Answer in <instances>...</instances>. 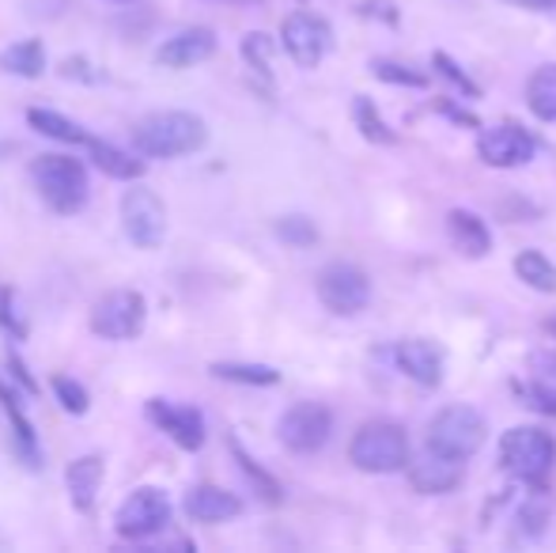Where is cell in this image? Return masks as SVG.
Here are the masks:
<instances>
[{
  "label": "cell",
  "instance_id": "f35d334b",
  "mask_svg": "<svg viewBox=\"0 0 556 553\" xmlns=\"http://www.w3.org/2000/svg\"><path fill=\"white\" fill-rule=\"evenodd\" d=\"M511 4H522V8H534V12H545V8H553L556 0H511Z\"/></svg>",
  "mask_w": 556,
  "mask_h": 553
},
{
  "label": "cell",
  "instance_id": "e575fe53",
  "mask_svg": "<svg viewBox=\"0 0 556 553\" xmlns=\"http://www.w3.org/2000/svg\"><path fill=\"white\" fill-rule=\"evenodd\" d=\"M53 394H58V402L68 410V414H88V391H84V384H76L73 376H53Z\"/></svg>",
  "mask_w": 556,
  "mask_h": 553
},
{
  "label": "cell",
  "instance_id": "603a6c76",
  "mask_svg": "<svg viewBox=\"0 0 556 553\" xmlns=\"http://www.w3.org/2000/svg\"><path fill=\"white\" fill-rule=\"evenodd\" d=\"M527 106L534 118L556 122V65L534 68V76L527 80Z\"/></svg>",
  "mask_w": 556,
  "mask_h": 553
},
{
  "label": "cell",
  "instance_id": "ab89813d",
  "mask_svg": "<svg viewBox=\"0 0 556 553\" xmlns=\"http://www.w3.org/2000/svg\"><path fill=\"white\" fill-rule=\"evenodd\" d=\"M545 330H549V334H556V318H549V323H545Z\"/></svg>",
  "mask_w": 556,
  "mask_h": 553
},
{
  "label": "cell",
  "instance_id": "30bf717a",
  "mask_svg": "<svg viewBox=\"0 0 556 553\" xmlns=\"http://www.w3.org/2000/svg\"><path fill=\"white\" fill-rule=\"evenodd\" d=\"M277 436L292 455H318L333 436V414L323 402H295L280 417Z\"/></svg>",
  "mask_w": 556,
  "mask_h": 553
},
{
  "label": "cell",
  "instance_id": "cb8c5ba5",
  "mask_svg": "<svg viewBox=\"0 0 556 553\" xmlns=\"http://www.w3.org/2000/svg\"><path fill=\"white\" fill-rule=\"evenodd\" d=\"M27 122H30V129H35V134L50 137V140H61V144H88V134H84L73 118H65V114H58V111L35 106V111H27Z\"/></svg>",
  "mask_w": 556,
  "mask_h": 553
},
{
  "label": "cell",
  "instance_id": "83f0119b",
  "mask_svg": "<svg viewBox=\"0 0 556 553\" xmlns=\"http://www.w3.org/2000/svg\"><path fill=\"white\" fill-rule=\"evenodd\" d=\"M0 406H4L8 420H12V428H15V440H20L23 458H27L30 466H38V440H35V428H30V420L23 417L20 399H15V394L8 391V387H4V379H0Z\"/></svg>",
  "mask_w": 556,
  "mask_h": 553
},
{
  "label": "cell",
  "instance_id": "5b68a950",
  "mask_svg": "<svg viewBox=\"0 0 556 553\" xmlns=\"http://www.w3.org/2000/svg\"><path fill=\"white\" fill-rule=\"evenodd\" d=\"M484 436H489V425H484L481 410L446 406L428 425V448L466 463V458H473L484 448Z\"/></svg>",
  "mask_w": 556,
  "mask_h": 553
},
{
  "label": "cell",
  "instance_id": "d590c367",
  "mask_svg": "<svg viewBox=\"0 0 556 553\" xmlns=\"http://www.w3.org/2000/svg\"><path fill=\"white\" fill-rule=\"evenodd\" d=\"M530 379H538V384L549 387L556 394V353L553 349H538V353L530 356Z\"/></svg>",
  "mask_w": 556,
  "mask_h": 553
},
{
  "label": "cell",
  "instance_id": "ffe728a7",
  "mask_svg": "<svg viewBox=\"0 0 556 553\" xmlns=\"http://www.w3.org/2000/svg\"><path fill=\"white\" fill-rule=\"evenodd\" d=\"M553 519V501L545 489H534L530 497H522L519 512H515V539L522 542H534L545 535V527H549Z\"/></svg>",
  "mask_w": 556,
  "mask_h": 553
},
{
  "label": "cell",
  "instance_id": "4316f807",
  "mask_svg": "<svg viewBox=\"0 0 556 553\" xmlns=\"http://www.w3.org/2000/svg\"><path fill=\"white\" fill-rule=\"evenodd\" d=\"M352 118H356V129L371 140V144H397V134L387 126V118L379 114V106H375L367 96H356V103H352Z\"/></svg>",
  "mask_w": 556,
  "mask_h": 553
},
{
  "label": "cell",
  "instance_id": "8d00e7d4",
  "mask_svg": "<svg viewBox=\"0 0 556 553\" xmlns=\"http://www.w3.org/2000/svg\"><path fill=\"white\" fill-rule=\"evenodd\" d=\"M0 326H4L12 338H23L27 334V326H23V318H15V296L12 288H0Z\"/></svg>",
  "mask_w": 556,
  "mask_h": 553
},
{
  "label": "cell",
  "instance_id": "1f68e13d",
  "mask_svg": "<svg viewBox=\"0 0 556 553\" xmlns=\"http://www.w3.org/2000/svg\"><path fill=\"white\" fill-rule=\"evenodd\" d=\"M515 394L522 399V406H530V410H538V414H545V417H556V394L549 391V387H542L538 379H519L515 384Z\"/></svg>",
  "mask_w": 556,
  "mask_h": 553
},
{
  "label": "cell",
  "instance_id": "484cf974",
  "mask_svg": "<svg viewBox=\"0 0 556 553\" xmlns=\"http://www.w3.org/2000/svg\"><path fill=\"white\" fill-rule=\"evenodd\" d=\"M213 376L227 379V384H242V387H277L280 372L269 368V364H235V361H220L213 364Z\"/></svg>",
  "mask_w": 556,
  "mask_h": 553
},
{
  "label": "cell",
  "instance_id": "277c9868",
  "mask_svg": "<svg viewBox=\"0 0 556 553\" xmlns=\"http://www.w3.org/2000/svg\"><path fill=\"white\" fill-rule=\"evenodd\" d=\"M496 455H500V466H504L515 481L538 486L556 463V440L538 425H515L500 436Z\"/></svg>",
  "mask_w": 556,
  "mask_h": 553
},
{
  "label": "cell",
  "instance_id": "d6986e66",
  "mask_svg": "<svg viewBox=\"0 0 556 553\" xmlns=\"http://www.w3.org/2000/svg\"><path fill=\"white\" fill-rule=\"evenodd\" d=\"M103 458L99 455H84L73 458L65 470V489H68V501H73L76 512H91L99 501V489H103Z\"/></svg>",
  "mask_w": 556,
  "mask_h": 553
},
{
  "label": "cell",
  "instance_id": "f1b7e54d",
  "mask_svg": "<svg viewBox=\"0 0 556 553\" xmlns=\"http://www.w3.org/2000/svg\"><path fill=\"white\" fill-rule=\"evenodd\" d=\"M231 451H235V463H239V470L247 474V478H250V486H254V493L262 497V501L277 504V501H280V481L273 478L269 470H262V466H257L254 458H250L247 451H242L235 440H231Z\"/></svg>",
  "mask_w": 556,
  "mask_h": 553
},
{
  "label": "cell",
  "instance_id": "7a4b0ae2",
  "mask_svg": "<svg viewBox=\"0 0 556 553\" xmlns=\"http://www.w3.org/2000/svg\"><path fill=\"white\" fill-rule=\"evenodd\" d=\"M349 463L364 474L409 470V436L394 420H367L349 443Z\"/></svg>",
  "mask_w": 556,
  "mask_h": 553
},
{
  "label": "cell",
  "instance_id": "44dd1931",
  "mask_svg": "<svg viewBox=\"0 0 556 553\" xmlns=\"http://www.w3.org/2000/svg\"><path fill=\"white\" fill-rule=\"evenodd\" d=\"M88 155H91V163H96L103 175H111V178H140L144 175V160H137V155H129L125 148H114V144H106V140H96V137H88Z\"/></svg>",
  "mask_w": 556,
  "mask_h": 553
},
{
  "label": "cell",
  "instance_id": "9c48e42d",
  "mask_svg": "<svg viewBox=\"0 0 556 553\" xmlns=\"http://www.w3.org/2000/svg\"><path fill=\"white\" fill-rule=\"evenodd\" d=\"M144 296L132 292V288H114L91 307V334H99L106 341H132L144 330Z\"/></svg>",
  "mask_w": 556,
  "mask_h": 553
},
{
  "label": "cell",
  "instance_id": "2e32d148",
  "mask_svg": "<svg viewBox=\"0 0 556 553\" xmlns=\"http://www.w3.org/2000/svg\"><path fill=\"white\" fill-rule=\"evenodd\" d=\"M409 481H413V489L425 497L451 493V489L462 481V458L440 455V451L428 448L425 455L409 463Z\"/></svg>",
  "mask_w": 556,
  "mask_h": 553
},
{
  "label": "cell",
  "instance_id": "8992f818",
  "mask_svg": "<svg viewBox=\"0 0 556 553\" xmlns=\"http://www.w3.org/2000/svg\"><path fill=\"white\" fill-rule=\"evenodd\" d=\"M117 213H122V228L132 247H140V251L163 247V239H167V205H163L155 190H148V186L125 190Z\"/></svg>",
  "mask_w": 556,
  "mask_h": 553
},
{
  "label": "cell",
  "instance_id": "3957f363",
  "mask_svg": "<svg viewBox=\"0 0 556 553\" xmlns=\"http://www.w3.org/2000/svg\"><path fill=\"white\" fill-rule=\"evenodd\" d=\"M30 183L38 198L61 216H73L88 205V171L73 155H38L30 163Z\"/></svg>",
  "mask_w": 556,
  "mask_h": 553
},
{
  "label": "cell",
  "instance_id": "d4e9b609",
  "mask_svg": "<svg viewBox=\"0 0 556 553\" xmlns=\"http://www.w3.org/2000/svg\"><path fill=\"white\" fill-rule=\"evenodd\" d=\"M511 266H515V277H519L527 288H534V292H556V266L542 251L515 254Z\"/></svg>",
  "mask_w": 556,
  "mask_h": 553
},
{
  "label": "cell",
  "instance_id": "f546056e",
  "mask_svg": "<svg viewBox=\"0 0 556 553\" xmlns=\"http://www.w3.org/2000/svg\"><path fill=\"white\" fill-rule=\"evenodd\" d=\"M273 53H277V42H273L269 35H262V30H250V35L242 38V58H247V65L254 68V73L269 76Z\"/></svg>",
  "mask_w": 556,
  "mask_h": 553
},
{
  "label": "cell",
  "instance_id": "836d02e7",
  "mask_svg": "<svg viewBox=\"0 0 556 553\" xmlns=\"http://www.w3.org/2000/svg\"><path fill=\"white\" fill-rule=\"evenodd\" d=\"M375 76L387 84H402V88H428V76L417 73L409 65H397V61H375Z\"/></svg>",
  "mask_w": 556,
  "mask_h": 553
},
{
  "label": "cell",
  "instance_id": "8fae6325",
  "mask_svg": "<svg viewBox=\"0 0 556 553\" xmlns=\"http://www.w3.org/2000/svg\"><path fill=\"white\" fill-rule=\"evenodd\" d=\"M330 38H333L330 23L315 12H292L285 20V27H280V46H285V53L300 68L323 65V58L330 53Z\"/></svg>",
  "mask_w": 556,
  "mask_h": 553
},
{
  "label": "cell",
  "instance_id": "7c38bea8",
  "mask_svg": "<svg viewBox=\"0 0 556 553\" xmlns=\"http://www.w3.org/2000/svg\"><path fill=\"white\" fill-rule=\"evenodd\" d=\"M534 152H538V140L522 126H492L477 137V155H481V163L500 167V171L522 167V163L534 160Z\"/></svg>",
  "mask_w": 556,
  "mask_h": 553
},
{
  "label": "cell",
  "instance_id": "ba28073f",
  "mask_svg": "<svg viewBox=\"0 0 556 553\" xmlns=\"http://www.w3.org/2000/svg\"><path fill=\"white\" fill-rule=\"evenodd\" d=\"M315 292L330 315L349 318V315H359V311L371 303V277L359 266H352V262H330V266L318 274Z\"/></svg>",
  "mask_w": 556,
  "mask_h": 553
},
{
  "label": "cell",
  "instance_id": "ac0fdd59",
  "mask_svg": "<svg viewBox=\"0 0 556 553\" xmlns=\"http://www.w3.org/2000/svg\"><path fill=\"white\" fill-rule=\"evenodd\" d=\"M239 512H242V501L231 489L193 486L190 493H186V516L198 519V524H224V519H235Z\"/></svg>",
  "mask_w": 556,
  "mask_h": 553
},
{
  "label": "cell",
  "instance_id": "4dcf8cb0",
  "mask_svg": "<svg viewBox=\"0 0 556 553\" xmlns=\"http://www.w3.org/2000/svg\"><path fill=\"white\" fill-rule=\"evenodd\" d=\"M277 239L288 247H311L318 239V228H315V221H307V216H280Z\"/></svg>",
  "mask_w": 556,
  "mask_h": 553
},
{
  "label": "cell",
  "instance_id": "5bb4252c",
  "mask_svg": "<svg viewBox=\"0 0 556 553\" xmlns=\"http://www.w3.org/2000/svg\"><path fill=\"white\" fill-rule=\"evenodd\" d=\"M216 53V35L208 27H186L175 30L170 38H163V46L155 50V61L163 68H193L201 61H208Z\"/></svg>",
  "mask_w": 556,
  "mask_h": 553
},
{
  "label": "cell",
  "instance_id": "74e56055",
  "mask_svg": "<svg viewBox=\"0 0 556 553\" xmlns=\"http://www.w3.org/2000/svg\"><path fill=\"white\" fill-rule=\"evenodd\" d=\"M440 111L446 114V118H454V122H462V126H477V118L469 111H458V106H451V103H440Z\"/></svg>",
  "mask_w": 556,
  "mask_h": 553
},
{
  "label": "cell",
  "instance_id": "d6a6232c",
  "mask_svg": "<svg viewBox=\"0 0 556 553\" xmlns=\"http://www.w3.org/2000/svg\"><path fill=\"white\" fill-rule=\"evenodd\" d=\"M432 65H435V73H440L443 80H451L454 88H458L466 99H477V96H481V88H477V84L469 80V76H466V68H462L458 61H451V58H446L443 50H435V53H432Z\"/></svg>",
  "mask_w": 556,
  "mask_h": 553
},
{
  "label": "cell",
  "instance_id": "60d3db41",
  "mask_svg": "<svg viewBox=\"0 0 556 553\" xmlns=\"http://www.w3.org/2000/svg\"><path fill=\"white\" fill-rule=\"evenodd\" d=\"M106 4H132V0H106Z\"/></svg>",
  "mask_w": 556,
  "mask_h": 553
},
{
  "label": "cell",
  "instance_id": "52a82bcc",
  "mask_svg": "<svg viewBox=\"0 0 556 553\" xmlns=\"http://www.w3.org/2000/svg\"><path fill=\"white\" fill-rule=\"evenodd\" d=\"M167 524H170V501H167V493L155 486L132 489L114 516V531L129 542L155 539L160 531H167Z\"/></svg>",
  "mask_w": 556,
  "mask_h": 553
},
{
  "label": "cell",
  "instance_id": "9a60e30c",
  "mask_svg": "<svg viewBox=\"0 0 556 553\" xmlns=\"http://www.w3.org/2000/svg\"><path fill=\"white\" fill-rule=\"evenodd\" d=\"M394 364L405 379L417 387H440L443 384V353L425 338H405L394 345Z\"/></svg>",
  "mask_w": 556,
  "mask_h": 553
},
{
  "label": "cell",
  "instance_id": "4fadbf2b",
  "mask_svg": "<svg viewBox=\"0 0 556 553\" xmlns=\"http://www.w3.org/2000/svg\"><path fill=\"white\" fill-rule=\"evenodd\" d=\"M144 414L163 436H170V440H175L182 451H201V448H205V417H201L193 406L167 402V399H152L144 406Z\"/></svg>",
  "mask_w": 556,
  "mask_h": 553
},
{
  "label": "cell",
  "instance_id": "7402d4cb",
  "mask_svg": "<svg viewBox=\"0 0 556 553\" xmlns=\"http://www.w3.org/2000/svg\"><path fill=\"white\" fill-rule=\"evenodd\" d=\"M0 68L8 76H23V80H35V76L46 73V46L38 38H23V42H12L4 53H0Z\"/></svg>",
  "mask_w": 556,
  "mask_h": 553
},
{
  "label": "cell",
  "instance_id": "e0dca14e",
  "mask_svg": "<svg viewBox=\"0 0 556 553\" xmlns=\"http://www.w3.org/2000/svg\"><path fill=\"white\" fill-rule=\"evenodd\" d=\"M446 236L462 259H484L492 251V228L473 209H451L446 213Z\"/></svg>",
  "mask_w": 556,
  "mask_h": 553
},
{
  "label": "cell",
  "instance_id": "6da1fadb",
  "mask_svg": "<svg viewBox=\"0 0 556 553\" xmlns=\"http://www.w3.org/2000/svg\"><path fill=\"white\" fill-rule=\"evenodd\" d=\"M208 144L205 118L190 111H155L132 126V148L148 160H182Z\"/></svg>",
  "mask_w": 556,
  "mask_h": 553
}]
</instances>
